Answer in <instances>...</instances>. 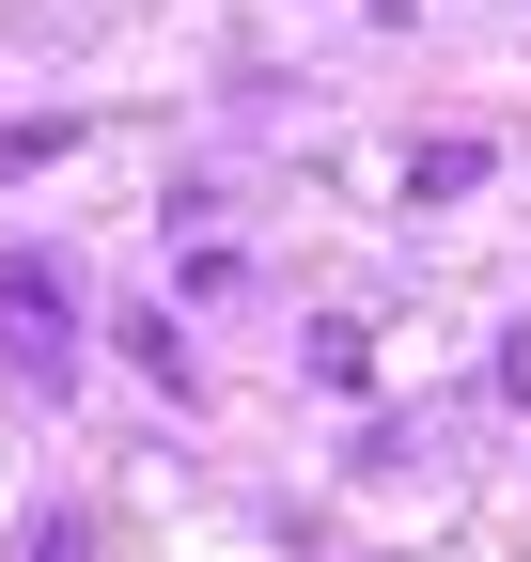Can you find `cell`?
Returning a JSON list of instances; mask_svg holds the SVG:
<instances>
[{
	"instance_id": "2",
	"label": "cell",
	"mask_w": 531,
	"mask_h": 562,
	"mask_svg": "<svg viewBox=\"0 0 531 562\" xmlns=\"http://www.w3.org/2000/svg\"><path fill=\"white\" fill-rule=\"evenodd\" d=\"M32 157H47V125H0V172H32Z\"/></svg>"
},
{
	"instance_id": "1",
	"label": "cell",
	"mask_w": 531,
	"mask_h": 562,
	"mask_svg": "<svg viewBox=\"0 0 531 562\" xmlns=\"http://www.w3.org/2000/svg\"><path fill=\"white\" fill-rule=\"evenodd\" d=\"M16 562H79V531H63V516H47V531H16Z\"/></svg>"
}]
</instances>
